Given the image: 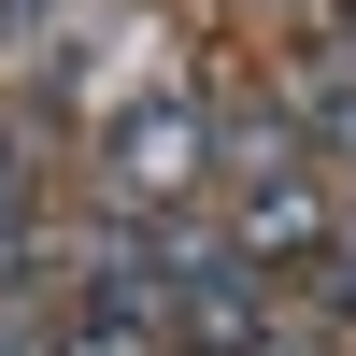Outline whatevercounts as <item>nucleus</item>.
<instances>
[{
	"label": "nucleus",
	"instance_id": "f257e3e1",
	"mask_svg": "<svg viewBox=\"0 0 356 356\" xmlns=\"http://www.w3.org/2000/svg\"><path fill=\"white\" fill-rule=\"evenodd\" d=\"M200 157H214V114H200L186 86L129 100V114H114V143H100V171H114V214H186Z\"/></svg>",
	"mask_w": 356,
	"mask_h": 356
},
{
	"label": "nucleus",
	"instance_id": "f03ea898",
	"mask_svg": "<svg viewBox=\"0 0 356 356\" xmlns=\"http://www.w3.org/2000/svg\"><path fill=\"white\" fill-rule=\"evenodd\" d=\"M228 257H243V271H328V257H342V200H328V171H271V186H243V200H228Z\"/></svg>",
	"mask_w": 356,
	"mask_h": 356
},
{
	"label": "nucleus",
	"instance_id": "7ed1b4c3",
	"mask_svg": "<svg viewBox=\"0 0 356 356\" xmlns=\"http://www.w3.org/2000/svg\"><path fill=\"white\" fill-rule=\"evenodd\" d=\"M285 114H300V157H342V171H356V72H314Z\"/></svg>",
	"mask_w": 356,
	"mask_h": 356
},
{
	"label": "nucleus",
	"instance_id": "20e7f679",
	"mask_svg": "<svg viewBox=\"0 0 356 356\" xmlns=\"http://www.w3.org/2000/svg\"><path fill=\"white\" fill-rule=\"evenodd\" d=\"M43 285H57V243L15 214V200H0V300H43Z\"/></svg>",
	"mask_w": 356,
	"mask_h": 356
},
{
	"label": "nucleus",
	"instance_id": "39448f33",
	"mask_svg": "<svg viewBox=\"0 0 356 356\" xmlns=\"http://www.w3.org/2000/svg\"><path fill=\"white\" fill-rule=\"evenodd\" d=\"M57 356H186V342H157V328H100V314H72V328H57Z\"/></svg>",
	"mask_w": 356,
	"mask_h": 356
},
{
	"label": "nucleus",
	"instance_id": "423d86ee",
	"mask_svg": "<svg viewBox=\"0 0 356 356\" xmlns=\"http://www.w3.org/2000/svg\"><path fill=\"white\" fill-rule=\"evenodd\" d=\"M0 356H57V314L43 300H0Z\"/></svg>",
	"mask_w": 356,
	"mask_h": 356
},
{
	"label": "nucleus",
	"instance_id": "0eeeda50",
	"mask_svg": "<svg viewBox=\"0 0 356 356\" xmlns=\"http://www.w3.org/2000/svg\"><path fill=\"white\" fill-rule=\"evenodd\" d=\"M314 285H328V300L356 314V200H342V257H328V271H314Z\"/></svg>",
	"mask_w": 356,
	"mask_h": 356
},
{
	"label": "nucleus",
	"instance_id": "6e6552de",
	"mask_svg": "<svg viewBox=\"0 0 356 356\" xmlns=\"http://www.w3.org/2000/svg\"><path fill=\"white\" fill-rule=\"evenodd\" d=\"M29 15H43V0H0V29H29Z\"/></svg>",
	"mask_w": 356,
	"mask_h": 356
}]
</instances>
